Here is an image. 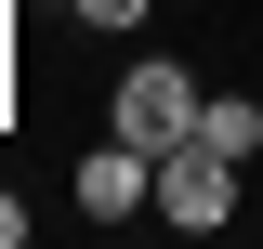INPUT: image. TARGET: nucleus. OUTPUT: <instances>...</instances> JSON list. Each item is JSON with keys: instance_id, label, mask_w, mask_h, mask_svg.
<instances>
[{"instance_id": "obj_1", "label": "nucleus", "mask_w": 263, "mask_h": 249, "mask_svg": "<svg viewBox=\"0 0 263 249\" xmlns=\"http://www.w3.org/2000/svg\"><path fill=\"white\" fill-rule=\"evenodd\" d=\"M197 105H211V92H197L171 53H132L119 92H105V131H132L145 157H171V144H197Z\"/></svg>"}, {"instance_id": "obj_2", "label": "nucleus", "mask_w": 263, "mask_h": 249, "mask_svg": "<svg viewBox=\"0 0 263 249\" xmlns=\"http://www.w3.org/2000/svg\"><path fill=\"white\" fill-rule=\"evenodd\" d=\"M158 223H171V236H224V223H237V157L171 144L158 157Z\"/></svg>"}, {"instance_id": "obj_6", "label": "nucleus", "mask_w": 263, "mask_h": 249, "mask_svg": "<svg viewBox=\"0 0 263 249\" xmlns=\"http://www.w3.org/2000/svg\"><path fill=\"white\" fill-rule=\"evenodd\" d=\"M0 249H27V197H13V184H0Z\"/></svg>"}, {"instance_id": "obj_3", "label": "nucleus", "mask_w": 263, "mask_h": 249, "mask_svg": "<svg viewBox=\"0 0 263 249\" xmlns=\"http://www.w3.org/2000/svg\"><path fill=\"white\" fill-rule=\"evenodd\" d=\"M145 210H158V157L132 144V131L79 144V223H145Z\"/></svg>"}, {"instance_id": "obj_5", "label": "nucleus", "mask_w": 263, "mask_h": 249, "mask_svg": "<svg viewBox=\"0 0 263 249\" xmlns=\"http://www.w3.org/2000/svg\"><path fill=\"white\" fill-rule=\"evenodd\" d=\"M66 13H79V27H105V39H119V27H145L158 0H66Z\"/></svg>"}, {"instance_id": "obj_4", "label": "nucleus", "mask_w": 263, "mask_h": 249, "mask_svg": "<svg viewBox=\"0 0 263 249\" xmlns=\"http://www.w3.org/2000/svg\"><path fill=\"white\" fill-rule=\"evenodd\" d=\"M197 144L250 171V157H263V105H250V92H211V105H197Z\"/></svg>"}]
</instances>
